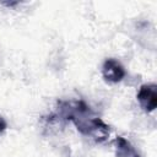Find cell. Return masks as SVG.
<instances>
[{
    "label": "cell",
    "mask_w": 157,
    "mask_h": 157,
    "mask_svg": "<svg viewBox=\"0 0 157 157\" xmlns=\"http://www.w3.org/2000/svg\"><path fill=\"white\" fill-rule=\"evenodd\" d=\"M114 142H115L117 157H140L135 147L123 136H117Z\"/></svg>",
    "instance_id": "3"
},
{
    "label": "cell",
    "mask_w": 157,
    "mask_h": 157,
    "mask_svg": "<svg viewBox=\"0 0 157 157\" xmlns=\"http://www.w3.org/2000/svg\"><path fill=\"white\" fill-rule=\"evenodd\" d=\"M6 126H7V124H6L5 119H4L2 117H0V134L6 129Z\"/></svg>",
    "instance_id": "4"
},
{
    "label": "cell",
    "mask_w": 157,
    "mask_h": 157,
    "mask_svg": "<svg viewBox=\"0 0 157 157\" xmlns=\"http://www.w3.org/2000/svg\"><path fill=\"white\" fill-rule=\"evenodd\" d=\"M102 74L105 81L112 82V83H118L125 77L126 71L118 60L109 58V59H105V61L103 63Z\"/></svg>",
    "instance_id": "2"
},
{
    "label": "cell",
    "mask_w": 157,
    "mask_h": 157,
    "mask_svg": "<svg viewBox=\"0 0 157 157\" xmlns=\"http://www.w3.org/2000/svg\"><path fill=\"white\" fill-rule=\"evenodd\" d=\"M2 4L6 5V6H15V5L18 4V1H10V2H2Z\"/></svg>",
    "instance_id": "5"
},
{
    "label": "cell",
    "mask_w": 157,
    "mask_h": 157,
    "mask_svg": "<svg viewBox=\"0 0 157 157\" xmlns=\"http://www.w3.org/2000/svg\"><path fill=\"white\" fill-rule=\"evenodd\" d=\"M141 108L145 112H152L157 107V87L155 83L142 85L136 96Z\"/></svg>",
    "instance_id": "1"
}]
</instances>
